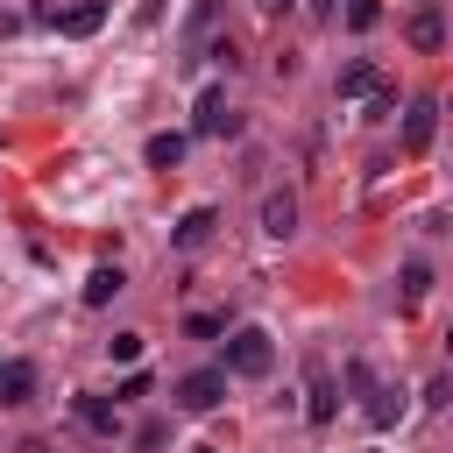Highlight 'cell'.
<instances>
[{"label":"cell","instance_id":"cell-7","mask_svg":"<svg viewBox=\"0 0 453 453\" xmlns=\"http://www.w3.org/2000/svg\"><path fill=\"white\" fill-rule=\"evenodd\" d=\"M212 226H219V212H212V205H191V212L170 226V248H205V241H212Z\"/></svg>","mask_w":453,"mask_h":453},{"label":"cell","instance_id":"cell-19","mask_svg":"<svg viewBox=\"0 0 453 453\" xmlns=\"http://www.w3.org/2000/svg\"><path fill=\"white\" fill-rule=\"evenodd\" d=\"M347 21H354V28H375L382 7H375V0H347Z\"/></svg>","mask_w":453,"mask_h":453},{"label":"cell","instance_id":"cell-2","mask_svg":"<svg viewBox=\"0 0 453 453\" xmlns=\"http://www.w3.org/2000/svg\"><path fill=\"white\" fill-rule=\"evenodd\" d=\"M347 382L361 389V418H368V425H396V418H403V389H396V382H375L368 361H347Z\"/></svg>","mask_w":453,"mask_h":453},{"label":"cell","instance_id":"cell-5","mask_svg":"<svg viewBox=\"0 0 453 453\" xmlns=\"http://www.w3.org/2000/svg\"><path fill=\"white\" fill-rule=\"evenodd\" d=\"M382 85H389V78H382V64H368V57H354V64L340 71V85H333V92H340V99H375Z\"/></svg>","mask_w":453,"mask_h":453},{"label":"cell","instance_id":"cell-21","mask_svg":"<svg viewBox=\"0 0 453 453\" xmlns=\"http://www.w3.org/2000/svg\"><path fill=\"white\" fill-rule=\"evenodd\" d=\"M333 7H340V0H311V14H333Z\"/></svg>","mask_w":453,"mask_h":453},{"label":"cell","instance_id":"cell-25","mask_svg":"<svg viewBox=\"0 0 453 453\" xmlns=\"http://www.w3.org/2000/svg\"><path fill=\"white\" fill-rule=\"evenodd\" d=\"M446 347H453V340H446Z\"/></svg>","mask_w":453,"mask_h":453},{"label":"cell","instance_id":"cell-14","mask_svg":"<svg viewBox=\"0 0 453 453\" xmlns=\"http://www.w3.org/2000/svg\"><path fill=\"white\" fill-rule=\"evenodd\" d=\"M149 163L156 170H177L184 163V134H149Z\"/></svg>","mask_w":453,"mask_h":453},{"label":"cell","instance_id":"cell-10","mask_svg":"<svg viewBox=\"0 0 453 453\" xmlns=\"http://www.w3.org/2000/svg\"><path fill=\"white\" fill-rule=\"evenodd\" d=\"M71 411H78V425H85V432H99V439H113V432H120V411H113L106 396H78Z\"/></svg>","mask_w":453,"mask_h":453},{"label":"cell","instance_id":"cell-15","mask_svg":"<svg viewBox=\"0 0 453 453\" xmlns=\"http://www.w3.org/2000/svg\"><path fill=\"white\" fill-rule=\"evenodd\" d=\"M120 283H127L120 269H92V276H85V304H106V297H113Z\"/></svg>","mask_w":453,"mask_h":453},{"label":"cell","instance_id":"cell-3","mask_svg":"<svg viewBox=\"0 0 453 453\" xmlns=\"http://www.w3.org/2000/svg\"><path fill=\"white\" fill-rule=\"evenodd\" d=\"M219 396H226V368H198V375L177 382V403L184 411H219Z\"/></svg>","mask_w":453,"mask_h":453},{"label":"cell","instance_id":"cell-13","mask_svg":"<svg viewBox=\"0 0 453 453\" xmlns=\"http://www.w3.org/2000/svg\"><path fill=\"white\" fill-rule=\"evenodd\" d=\"M411 42H418V50H439V42H446V21H439V7H418V14H411Z\"/></svg>","mask_w":453,"mask_h":453},{"label":"cell","instance_id":"cell-1","mask_svg":"<svg viewBox=\"0 0 453 453\" xmlns=\"http://www.w3.org/2000/svg\"><path fill=\"white\" fill-rule=\"evenodd\" d=\"M276 368V347H269V333L262 326H241V333H226V375H248V382H262Z\"/></svg>","mask_w":453,"mask_h":453},{"label":"cell","instance_id":"cell-4","mask_svg":"<svg viewBox=\"0 0 453 453\" xmlns=\"http://www.w3.org/2000/svg\"><path fill=\"white\" fill-rule=\"evenodd\" d=\"M432 134H439V99H411V113H403V156H425Z\"/></svg>","mask_w":453,"mask_h":453},{"label":"cell","instance_id":"cell-17","mask_svg":"<svg viewBox=\"0 0 453 453\" xmlns=\"http://www.w3.org/2000/svg\"><path fill=\"white\" fill-rule=\"evenodd\" d=\"M106 354H113L120 368H134V361H142V333H113V340H106Z\"/></svg>","mask_w":453,"mask_h":453},{"label":"cell","instance_id":"cell-20","mask_svg":"<svg viewBox=\"0 0 453 453\" xmlns=\"http://www.w3.org/2000/svg\"><path fill=\"white\" fill-rule=\"evenodd\" d=\"M14 453H50V446H42V439H21V446H14Z\"/></svg>","mask_w":453,"mask_h":453},{"label":"cell","instance_id":"cell-23","mask_svg":"<svg viewBox=\"0 0 453 453\" xmlns=\"http://www.w3.org/2000/svg\"><path fill=\"white\" fill-rule=\"evenodd\" d=\"M198 453H219V446H198Z\"/></svg>","mask_w":453,"mask_h":453},{"label":"cell","instance_id":"cell-12","mask_svg":"<svg viewBox=\"0 0 453 453\" xmlns=\"http://www.w3.org/2000/svg\"><path fill=\"white\" fill-rule=\"evenodd\" d=\"M304 411H311V425L333 418V368H326V361H311V403H304Z\"/></svg>","mask_w":453,"mask_h":453},{"label":"cell","instance_id":"cell-6","mask_svg":"<svg viewBox=\"0 0 453 453\" xmlns=\"http://www.w3.org/2000/svg\"><path fill=\"white\" fill-rule=\"evenodd\" d=\"M262 234L269 241H290L297 234V191H269L262 198Z\"/></svg>","mask_w":453,"mask_h":453},{"label":"cell","instance_id":"cell-16","mask_svg":"<svg viewBox=\"0 0 453 453\" xmlns=\"http://www.w3.org/2000/svg\"><path fill=\"white\" fill-rule=\"evenodd\" d=\"M425 290H432V269L425 262H403V304H418Z\"/></svg>","mask_w":453,"mask_h":453},{"label":"cell","instance_id":"cell-9","mask_svg":"<svg viewBox=\"0 0 453 453\" xmlns=\"http://www.w3.org/2000/svg\"><path fill=\"white\" fill-rule=\"evenodd\" d=\"M35 396V361H0V403H28Z\"/></svg>","mask_w":453,"mask_h":453},{"label":"cell","instance_id":"cell-11","mask_svg":"<svg viewBox=\"0 0 453 453\" xmlns=\"http://www.w3.org/2000/svg\"><path fill=\"white\" fill-rule=\"evenodd\" d=\"M50 21H57L64 35H99V28H106V7L85 0V7H64V14H50Z\"/></svg>","mask_w":453,"mask_h":453},{"label":"cell","instance_id":"cell-8","mask_svg":"<svg viewBox=\"0 0 453 453\" xmlns=\"http://www.w3.org/2000/svg\"><path fill=\"white\" fill-rule=\"evenodd\" d=\"M198 134H234V113H226V92L219 85H205L198 92V120H191Z\"/></svg>","mask_w":453,"mask_h":453},{"label":"cell","instance_id":"cell-24","mask_svg":"<svg viewBox=\"0 0 453 453\" xmlns=\"http://www.w3.org/2000/svg\"><path fill=\"white\" fill-rule=\"evenodd\" d=\"M446 106H453V99H446Z\"/></svg>","mask_w":453,"mask_h":453},{"label":"cell","instance_id":"cell-18","mask_svg":"<svg viewBox=\"0 0 453 453\" xmlns=\"http://www.w3.org/2000/svg\"><path fill=\"white\" fill-rule=\"evenodd\" d=\"M184 326H191V333H198V340H212V333H226V319H219V311H191V319H184Z\"/></svg>","mask_w":453,"mask_h":453},{"label":"cell","instance_id":"cell-22","mask_svg":"<svg viewBox=\"0 0 453 453\" xmlns=\"http://www.w3.org/2000/svg\"><path fill=\"white\" fill-rule=\"evenodd\" d=\"M262 7H290V0H262Z\"/></svg>","mask_w":453,"mask_h":453}]
</instances>
